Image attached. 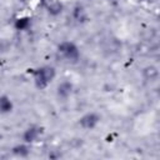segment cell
Masks as SVG:
<instances>
[{
    "label": "cell",
    "mask_w": 160,
    "mask_h": 160,
    "mask_svg": "<svg viewBox=\"0 0 160 160\" xmlns=\"http://www.w3.org/2000/svg\"><path fill=\"white\" fill-rule=\"evenodd\" d=\"M29 74L32 78L34 85L39 90H45L55 79L56 76V70L51 65H42L35 69H30Z\"/></svg>",
    "instance_id": "6da1fadb"
},
{
    "label": "cell",
    "mask_w": 160,
    "mask_h": 160,
    "mask_svg": "<svg viewBox=\"0 0 160 160\" xmlns=\"http://www.w3.org/2000/svg\"><path fill=\"white\" fill-rule=\"evenodd\" d=\"M58 52L69 62H76L80 59V49L79 46L70 40H64L58 45Z\"/></svg>",
    "instance_id": "7a4b0ae2"
},
{
    "label": "cell",
    "mask_w": 160,
    "mask_h": 160,
    "mask_svg": "<svg viewBox=\"0 0 160 160\" xmlns=\"http://www.w3.org/2000/svg\"><path fill=\"white\" fill-rule=\"evenodd\" d=\"M101 121V116L96 112V111H89L85 112L84 115H81L78 120V125L82 129V130H94L95 128H98V125Z\"/></svg>",
    "instance_id": "3957f363"
},
{
    "label": "cell",
    "mask_w": 160,
    "mask_h": 160,
    "mask_svg": "<svg viewBox=\"0 0 160 160\" xmlns=\"http://www.w3.org/2000/svg\"><path fill=\"white\" fill-rule=\"evenodd\" d=\"M44 132H45V130H44L42 126L34 124V125L28 126V128L22 131V134H21V140H22L24 142L31 145V144H34V142L40 141V139L44 136Z\"/></svg>",
    "instance_id": "277c9868"
},
{
    "label": "cell",
    "mask_w": 160,
    "mask_h": 160,
    "mask_svg": "<svg viewBox=\"0 0 160 160\" xmlns=\"http://www.w3.org/2000/svg\"><path fill=\"white\" fill-rule=\"evenodd\" d=\"M74 91V85L69 80H62L56 86V96L59 100H66L71 96Z\"/></svg>",
    "instance_id": "5b68a950"
},
{
    "label": "cell",
    "mask_w": 160,
    "mask_h": 160,
    "mask_svg": "<svg viewBox=\"0 0 160 160\" xmlns=\"http://www.w3.org/2000/svg\"><path fill=\"white\" fill-rule=\"evenodd\" d=\"M45 5V9H46V12L50 15V16H59L62 10H64V5L60 0H46L44 2Z\"/></svg>",
    "instance_id": "8992f818"
},
{
    "label": "cell",
    "mask_w": 160,
    "mask_h": 160,
    "mask_svg": "<svg viewBox=\"0 0 160 160\" xmlns=\"http://www.w3.org/2000/svg\"><path fill=\"white\" fill-rule=\"evenodd\" d=\"M14 102L9 95H0V115H8L12 112Z\"/></svg>",
    "instance_id": "52a82bcc"
},
{
    "label": "cell",
    "mask_w": 160,
    "mask_h": 160,
    "mask_svg": "<svg viewBox=\"0 0 160 160\" xmlns=\"http://www.w3.org/2000/svg\"><path fill=\"white\" fill-rule=\"evenodd\" d=\"M11 152L12 155L19 156V158H28L30 155V144L21 141L11 148Z\"/></svg>",
    "instance_id": "ba28073f"
},
{
    "label": "cell",
    "mask_w": 160,
    "mask_h": 160,
    "mask_svg": "<svg viewBox=\"0 0 160 160\" xmlns=\"http://www.w3.org/2000/svg\"><path fill=\"white\" fill-rule=\"evenodd\" d=\"M71 15H72V19H74L78 24H82V22H85V21L88 20V12H86L85 8L81 6V5L74 6Z\"/></svg>",
    "instance_id": "9c48e42d"
},
{
    "label": "cell",
    "mask_w": 160,
    "mask_h": 160,
    "mask_svg": "<svg viewBox=\"0 0 160 160\" xmlns=\"http://www.w3.org/2000/svg\"><path fill=\"white\" fill-rule=\"evenodd\" d=\"M142 76L148 81H155L159 78V70L155 65H148L142 69Z\"/></svg>",
    "instance_id": "30bf717a"
},
{
    "label": "cell",
    "mask_w": 160,
    "mask_h": 160,
    "mask_svg": "<svg viewBox=\"0 0 160 160\" xmlns=\"http://www.w3.org/2000/svg\"><path fill=\"white\" fill-rule=\"evenodd\" d=\"M30 26H31L30 16H20L14 21V28H15V30H19V31L28 30Z\"/></svg>",
    "instance_id": "8fae6325"
},
{
    "label": "cell",
    "mask_w": 160,
    "mask_h": 160,
    "mask_svg": "<svg viewBox=\"0 0 160 160\" xmlns=\"http://www.w3.org/2000/svg\"><path fill=\"white\" fill-rule=\"evenodd\" d=\"M1 139H2V136H1V134H0V141H1Z\"/></svg>",
    "instance_id": "7c38bea8"
},
{
    "label": "cell",
    "mask_w": 160,
    "mask_h": 160,
    "mask_svg": "<svg viewBox=\"0 0 160 160\" xmlns=\"http://www.w3.org/2000/svg\"><path fill=\"white\" fill-rule=\"evenodd\" d=\"M41 1H42V2H45V1H46V0H41Z\"/></svg>",
    "instance_id": "4fadbf2b"
}]
</instances>
